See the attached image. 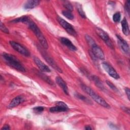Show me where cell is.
<instances>
[{"mask_svg":"<svg viewBox=\"0 0 130 130\" xmlns=\"http://www.w3.org/2000/svg\"><path fill=\"white\" fill-rule=\"evenodd\" d=\"M25 24H26L28 25V28L34 32L43 48L46 49H47L48 45L47 40L37 24L33 21L30 20V18L27 20Z\"/></svg>","mask_w":130,"mask_h":130,"instance_id":"obj_1","label":"cell"},{"mask_svg":"<svg viewBox=\"0 0 130 130\" xmlns=\"http://www.w3.org/2000/svg\"><path fill=\"white\" fill-rule=\"evenodd\" d=\"M2 56L7 64L11 68L20 72H25L24 67L15 56L7 53H4Z\"/></svg>","mask_w":130,"mask_h":130,"instance_id":"obj_2","label":"cell"},{"mask_svg":"<svg viewBox=\"0 0 130 130\" xmlns=\"http://www.w3.org/2000/svg\"><path fill=\"white\" fill-rule=\"evenodd\" d=\"M81 86L83 90L86 93H87L89 96H90L93 99V100L97 103H98L99 104H100V105L104 107L107 108H110V105L106 102V101H105L102 97H101L100 95L97 94L94 91H93L91 88L83 84H81Z\"/></svg>","mask_w":130,"mask_h":130,"instance_id":"obj_3","label":"cell"},{"mask_svg":"<svg viewBox=\"0 0 130 130\" xmlns=\"http://www.w3.org/2000/svg\"><path fill=\"white\" fill-rule=\"evenodd\" d=\"M95 30L98 35L105 42L109 47L112 49H114V46L112 42L110 39L108 35L104 30L99 27H96Z\"/></svg>","mask_w":130,"mask_h":130,"instance_id":"obj_4","label":"cell"},{"mask_svg":"<svg viewBox=\"0 0 130 130\" xmlns=\"http://www.w3.org/2000/svg\"><path fill=\"white\" fill-rule=\"evenodd\" d=\"M57 20L60 24V25L67 31L68 34L74 37H76L77 36V33L75 29L71 24H70L67 21L59 16H57Z\"/></svg>","mask_w":130,"mask_h":130,"instance_id":"obj_5","label":"cell"},{"mask_svg":"<svg viewBox=\"0 0 130 130\" xmlns=\"http://www.w3.org/2000/svg\"><path fill=\"white\" fill-rule=\"evenodd\" d=\"M38 49L40 50L43 57L45 59V60L48 62V64H49L54 70H55L60 73L62 72L61 69L57 66V64L53 60V59L51 57H50L48 55V54L46 52H45L43 49L40 48L39 47H38Z\"/></svg>","mask_w":130,"mask_h":130,"instance_id":"obj_6","label":"cell"},{"mask_svg":"<svg viewBox=\"0 0 130 130\" xmlns=\"http://www.w3.org/2000/svg\"><path fill=\"white\" fill-rule=\"evenodd\" d=\"M10 44L15 50L21 54L22 55L25 56H30V52L29 51L21 44L13 41H10Z\"/></svg>","mask_w":130,"mask_h":130,"instance_id":"obj_7","label":"cell"},{"mask_svg":"<svg viewBox=\"0 0 130 130\" xmlns=\"http://www.w3.org/2000/svg\"><path fill=\"white\" fill-rule=\"evenodd\" d=\"M69 110L68 106L63 102L58 101L56 102V105L54 107H52L50 108L49 111L51 112H65Z\"/></svg>","mask_w":130,"mask_h":130,"instance_id":"obj_8","label":"cell"},{"mask_svg":"<svg viewBox=\"0 0 130 130\" xmlns=\"http://www.w3.org/2000/svg\"><path fill=\"white\" fill-rule=\"evenodd\" d=\"M102 66L104 70L108 73V74L111 76L112 78L118 79L119 78V75L117 73V72L115 71V70L109 63L107 62H103Z\"/></svg>","mask_w":130,"mask_h":130,"instance_id":"obj_9","label":"cell"},{"mask_svg":"<svg viewBox=\"0 0 130 130\" xmlns=\"http://www.w3.org/2000/svg\"><path fill=\"white\" fill-rule=\"evenodd\" d=\"M116 37L118 40V43L121 49L126 54H129V47L127 43L119 35H116Z\"/></svg>","mask_w":130,"mask_h":130,"instance_id":"obj_10","label":"cell"},{"mask_svg":"<svg viewBox=\"0 0 130 130\" xmlns=\"http://www.w3.org/2000/svg\"><path fill=\"white\" fill-rule=\"evenodd\" d=\"M91 48L92 49L91 51L97 58L102 60L105 59V55L104 52L99 46H98L96 44H95L91 47Z\"/></svg>","mask_w":130,"mask_h":130,"instance_id":"obj_11","label":"cell"},{"mask_svg":"<svg viewBox=\"0 0 130 130\" xmlns=\"http://www.w3.org/2000/svg\"><path fill=\"white\" fill-rule=\"evenodd\" d=\"M34 61L40 70L44 72H50L51 70L49 68L46 66L44 62H43L39 58L37 57H34Z\"/></svg>","mask_w":130,"mask_h":130,"instance_id":"obj_12","label":"cell"},{"mask_svg":"<svg viewBox=\"0 0 130 130\" xmlns=\"http://www.w3.org/2000/svg\"><path fill=\"white\" fill-rule=\"evenodd\" d=\"M24 101L23 97L21 95H18L14 98L10 102L8 105V108L12 109L15 107L18 106L20 104L22 103Z\"/></svg>","mask_w":130,"mask_h":130,"instance_id":"obj_13","label":"cell"},{"mask_svg":"<svg viewBox=\"0 0 130 130\" xmlns=\"http://www.w3.org/2000/svg\"><path fill=\"white\" fill-rule=\"evenodd\" d=\"M55 80L57 84L62 88L63 92L66 94H69L68 88L66 82L60 77H59V76H57L56 77Z\"/></svg>","mask_w":130,"mask_h":130,"instance_id":"obj_14","label":"cell"},{"mask_svg":"<svg viewBox=\"0 0 130 130\" xmlns=\"http://www.w3.org/2000/svg\"><path fill=\"white\" fill-rule=\"evenodd\" d=\"M60 42L66 46L70 50L72 51H76L77 50V48L76 46L72 43V42L68 39L64 37H62L60 38Z\"/></svg>","mask_w":130,"mask_h":130,"instance_id":"obj_15","label":"cell"},{"mask_svg":"<svg viewBox=\"0 0 130 130\" xmlns=\"http://www.w3.org/2000/svg\"><path fill=\"white\" fill-rule=\"evenodd\" d=\"M40 3L38 0H30L27 1L24 5L23 8L25 10H29L37 7Z\"/></svg>","mask_w":130,"mask_h":130,"instance_id":"obj_16","label":"cell"},{"mask_svg":"<svg viewBox=\"0 0 130 130\" xmlns=\"http://www.w3.org/2000/svg\"><path fill=\"white\" fill-rule=\"evenodd\" d=\"M121 26L123 34L125 36L128 35L129 33V29L128 22L125 18H124L121 21Z\"/></svg>","mask_w":130,"mask_h":130,"instance_id":"obj_17","label":"cell"},{"mask_svg":"<svg viewBox=\"0 0 130 130\" xmlns=\"http://www.w3.org/2000/svg\"><path fill=\"white\" fill-rule=\"evenodd\" d=\"M92 79L97 87H98L99 88H100L102 90H104L105 89L103 83L102 82L101 80L98 77L96 76H93L92 77Z\"/></svg>","mask_w":130,"mask_h":130,"instance_id":"obj_18","label":"cell"},{"mask_svg":"<svg viewBox=\"0 0 130 130\" xmlns=\"http://www.w3.org/2000/svg\"><path fill=\"white\" fill-rule=\"evenodd\" d=\"M38 75L43 80H44L45 82L48 83L49 84H50L51 85H54V83L53 82V81L47 75H45V74H44L42 73H40V72H38Z\"/></svg>","mask_w":130,"mask_h":130,"instance_id":"obj_19","label":"cell"},{"mask_svg":"<svg viewBox=\"0 0 130 130\" xmlns=\"http://www.w3.org/2000/svg\"><path fill=\"white\" fill-rule=\"evenodd\" d=\"M29 19V18L26 16H23L21 17H19L17 18H16L14 20H13L12 21H11L12 22H14V23H16V22H23L25 23L27 20Z\"/></svg>","mask_w":130,"mask_h":130,"instance_id":"obj_20","label":"cell"},{"mask_svg":"<svg viewBox=\"0 0 130 130\" xmlns=\"http://www.w3.org/2000/svg\"><path fill=\"white\" fill-rule=\"evenodd\" d=\"M76 8L78 10V12L79 15H80V16L83 18H86V15L82 8V6L80 4H78V3H77L76 4Z\"/></svg>","mask_w":130,"mask_h":130,"instance_id":"obj_21","label":"cell"},{"mask_svg":"<svg viewBox=\"0 0 130 130\" xmlns=\"http://www.w3.org/2000/svg\"><path fill=\"white\" fill-rule=\"evenodd\" d=\"M62 15L65 16L67 18L70 20H73L74 19V15L71 11L68 10H64L62 12Z\"/></svg>","mask_w":130,"mask_h":130,"instance_id":"obj_22","label":"cell"},{"mask_svg":"<svg viewBox=\"0 0 130 130\" xmlns=\"http://www.w3.org/2000/svg\"><path fill=\"white\" fill-rule=\"evenodd\" d=\"M85 37V39H86V41H87L88 44L90 46L92 47V46H93L94 45L96 44V43H95V42H94V40H93L90 36H88V35H86Z\"/></svg>","mask_w":130,"mask_h":130,"instance_id":"obj_23","label":"cell"},{"mask_svg":"<svg viewBox=\"0 0 130 130\" xmlns=\"http://www.w3.org/2000/svg\"><path fill=\"white\" fill-rule=\"evenodd\" d=\"M63 5L65 8L67 9V10L72 12L73 10V7L71 3L69 1H63Z\"/></svg>","mask_w":130,"mask_h":130,"instance_id":"obj_24","label":"cell"},{"mask_svg":"<svg viewBox=\"0 0 130 130\" xmlns=\"http://www.w3.org/2000/svg\"><path fill=\"white\" fill-rule=\"evenodd\" d=\"M75 96L76 98H77L78 99H80V100H82V101H84L86 103H88L90 104V102H89L90 101L86 97L84 96L83 95H81V94H80L78 93H75Z\"/></svg>","mask_w":130,"mask_h":130,"instance_id":"obj_25","label":"cell"},{"mask_svg":"<svg viewBox=\"0 0 130 130\" xmlns=\"http://www.w3.org/2000/svg\"><path fill=\"white\" fill-rule=\"evenodd\" d=\"M120 18H121V14L119 12H116L113 15V20L115 22H119V21L120 20Z\"/></svg>","mask_w":130,"mask_h":130,"instance_id":"obj_26","label":"cell"},{"mask_svg":"<svg viewBox=\"0 0 130 130\" xmlns=\"http://www.w3.org/2000/svg\"><path fill=\"white\" fill-rule=\"evenodd\" d=\"M0 28H1V30L3 32H4V33H6V34H9V31L8 29L3 23V22L2 21H1V23H0Z\"/></svg>","mask_w":130,"mask_h":130,"instance_id":"obj_27","label":"cell"},{"mask_svg":"<svg viewBox=\"0 0 130 130\" xmlns=\"http://www.w3.org/2000/svg\"><path fill=\"white\" fill-rule=\"evenodd\" d=\"M34 111L36 113H40L42 112L44 110V108L43 107L41 106H38L37 107H35L34 108Z\"/></svg>","mask_w":130,"mask_h":130,"instance_id":"obj_28","label":"cell"},{"mask_svg":"<svg viewBox=\"0 0 130 130\" xmlns=\"http://www.w3.org/2000/svg\"><path fill=\"white\" fill-rule=\"evenodd\" d=\"M106 82H107V84L108 85V86H109L112 89H113V90H117V88L116 87V86H115L112 82H111L110 81H107Z\"/></svg>","mask_w":130,"mask_h":130,"instance_id":"obj_29","label":"cell"},{"mask_svg":"<svg viewBox=\"0 0 130 130\" xmlns=\"http://www.w3.org/2000/svg\"><path fill=\"white\" fill-rule=\"evenodd\" d=\"M129 3H130V2L129 1H127L125 4V9L128 14L129 13V8H130Z\"/></svg>","mask_w":130,"mask_h":130,"instance_id":"obj_30","label":"cell"},{"mask_svg":"<svg viewBox=\"0 0 130 130\" xmlns=\"http://www.w3.org/2000/svg\"><path fill=\"white\" fill-rule=\"evenodd\" d=\"M125 92L126 93V94L127 95V97L128 100H129V99H130V91H129V89L128 87H126L125 88Z\"/></svg>","mask_w":130,"mask_h":130,"instance_id":"obj_31","label":"cell"},{"mask_svg":"<svg viewBox=\"0 0 130 130\" xmlns=\"http://www.w3.org/2000/svg\"><path fill=\"white\" fill-rule=\"evenodd\" d=\"M10 129V127L9 125L8 124H6L3 126V127L1 128V130H8Z\"/></svg>","mask_w":130,"mask_h":130,"instance_id":"obj_32","label":"cell"},{"mask_svg":"<svg viewBox=\"0 0 130 130\" xmlns=\"http://www.w3.org/2000/svg\"><path fill=\"white\" fill-rule=\"evenodd\" d=\"M123 110H124L126 113H127L128 114H129V109L126 107H122V108Z\"/></svg>","mask_w":130,"mask_h":130,"instance_id":"obj_33","label":"cell"},{"mask_svg":"<svg viewBox=\"0 0 130 130\" xmlns=\"http://www.w3.org/2000/svg\"><path fill=\"white\" fill-rule=\"evenodd\" d=\"M85 129L89 130V129H92V128L90 127V126L87 125V126H86L85 127Z\"/></svg>","mask_w":130,"mask_h":130,"instance_id":"obj_34","label":"cell"}]
</instances>
